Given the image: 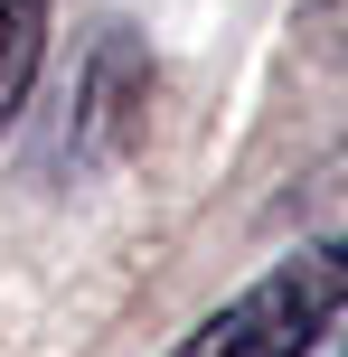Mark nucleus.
I'll use <instances>...</instances> for the list:
<instances>
[{"mask_svg": "<svg viewBox=\"0 0 348 357\" xmlns=\"http://www.w3.org/2000/svg\"><path fill=\"white\" fill-rule=\"evenodd\" d=\"M339 320H348V226L301 235L292 254H273L236 301H217L160 357H320V339Z\"/></svg>", "mask_w": 348, "mask_h": 357, "instance_id": "1", "label": "nucleus"}, {"mask_svg": "<svg viewBox=\"0 0 348 357\" xmlns=\"http://www.w3.org/2000/svg\"><path fill=\"white\" fill-rule=\"evenodd\" d=\"M47 10L56 0H0V142L19 132L38 94V66H47Z\"/></svg>", "mask_w": 348, "mask_h": 357, "instance_id": "2", "label": "nucleus"}, {"mask_svg": "<svg viewBox=\"0 0 348 357\" xmlns=\"http://www.w3.org/2000/svg\"><path fill=\"white\" fill-rule=\"evenodd\" d=\"M301 38H311L330 66H348V0H311V10H301Z\"/></svg>", "mask_w": 348, "mask_h": 357, "instance_id": "3", "label": "nucleus"}, {"mask_svg": "<svg viewBox=\"0 0 348 357\" xmlns=\"http://www.w3.org/2000/svg\"><path fill=\"white\" fill-rule=\"evenodd\" d=\"M339 357H348V348H339Z\"/></svg>", "mask_w": 348, "mask_h": 357, "instance_id": "4", "label": "nucleus"}]
</instances>
